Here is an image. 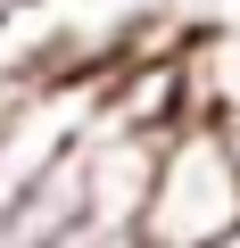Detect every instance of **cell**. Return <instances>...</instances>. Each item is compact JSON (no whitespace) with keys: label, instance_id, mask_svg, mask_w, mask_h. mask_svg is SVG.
Here are the masks:
<instances>
[{"label":"cell","instance_id":"cell-1","mask_svg":"<svg viewBox=\"0 0 240 248\" xmlns=\"http://www.w3.org/2000/svg\"><path fill=\"white\" fill-rule=\"evenodd\" d=\"M133 240L141 248H224V240H240V157L215 141L207 116L166 124Z\"/></svg>","mask_w":240,"mask_h":248},{"label":"cell","instance_id":"cell-7","mask_svg":"<svg viewBox=\"0 0 240 248\" xmlns=\"http://www.w3.org/2000/svg\"><path fill=\"white\" fill-rule=\"evenodd\" d=\"M224 248H240V240H224Z\"/></svg>","mask_w":240,"mask_h":248},{"label":"cell","instance_id":"cell-2","mask_svg":"<svg viewBox=\"0 0 240 248\" xmlns=\"http://www.w3.org/2000/svg\"><path fill=\"white\" fill-rule=\"evenodd\" d=\"M83 141V133H75ZM75 141L0 207V248H58L66 232H83L91 223V199H83V157H75Z\"/></svg>","mask_w":240,"mask_h":248},{"label":"cell","instance_id":"cell-4","mask_svg":"<svg viewBox=\"0 0 240 248\" xmlns=\"http://www.w3.org/2000/svg\"><path fill=\"white\" fill-rule=\"evenodd\" d=\"M58 248H141V240H133L125 223H83V232H66Z\"/></svg>","mask_w":240,"mask_h":248},{"label":"cell","instance_id":"cell-6","mask_svg":"<svg viewBox=\"0 0 240 248\" xmlns=\"http://www.w3.org/2000/svg\"><path fill=\"white\" fill-rule=\"evenodd\" d=\"M25 91H33V83H25ZM25 91H0V124H9V108H17V99H25Z\"/></svg>","mask_w":240,"mask_h":248},{"label":"cell","instance_id":"cell-5","mask_svg":"<svg viewBox=\"0 0 240 248\" xmlns=\"http://www.w3.org/2000/svg\"><path fill=\"white\" fill-rule=\"evenodd\" d=\"M207 25H240V0H207Z\"/></svg>","mask_w":240,"mask_h":248},{"label":"cell","instance_id":"cell-3","mask_svg":"<svg viewBox=\"0 0 240 248\" xmlns=\"http://www.w3.org/2000/svg\"><path fill=\"white\" fill-rule=\"evenodd\" d=\"M174 58H182L191 116H240V25H199Z\"/></svg>","mask_w":240,"mask_h":248},{"label":"cell","instance_id":"cell-8","mask_svg":"<svg viewBox=\"0 0 240 248\" xmlns=\"http://www.w3.org/2000/svg\"><path fill=\"white\" fill-rule=\"evenodd\" d=\"M0 9H9V0H0Z\"/></svg>","mask_w":240,"mask_h":248}]
</instances>
